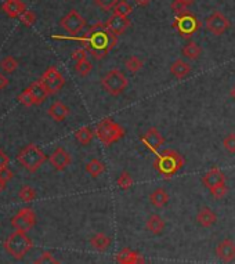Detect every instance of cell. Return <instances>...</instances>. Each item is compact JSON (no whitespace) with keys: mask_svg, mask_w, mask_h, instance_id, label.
<instances>
[{"mask_svg":"<svg viewBox=\"0 0 235 264\" xmlns=\"http://www.w3.org/2000/svg\"><path fill=\"white\" fill-rule=\"evenodd\" d=\"M80 41L83 43V47L89 52V54H91L96 60H103L116 46L118 36L108 31L105 24H96L80 39Z\"/></svg>","mask_w":235,"mask_h":264,"instance_id":"obj_1","label":"cell"},{"mask_svg":"<svg viewBox=\"0 0 235 264\" xmlns=\"http://www.w3.org/2000/svg\"><path fill=\"white\" fill-rule=\"evenodd\" d=\"M185 165V159L183 155L174 150H163L159 152L154 161V169L163 176V179H172L174 174L183 169Z\"/></svg>","mask_w":235,"mask_h":264,"instance_id":"obj_2","label":"cell"},{"mask_svg":"<svg viewBox=\"0 0 235 264\" xmlns=\"http://www.w3.org/2000/svg\"><path fill=\"white\" fill-rule=\"evenodd\" d=\"M46 161L47 155L36 144L25 145L17 155V162L29 173H36Z\"/></svg>","mask_w":235,"mask_h":264,"instance_id":"obj_3","label":"cell"},{"mask_svg":"<svg viewBox=\"0 0 235 264\" xmlns=\"http://www.w3.org/2000/svg\"><path fill=\"white\" fill-rule=\"evenodd\" d=\"M126 130L112 120V118H104L96 126V136L105 147H110L122 137H125Z\"/></svg>","mask_w":235,"mask_h":264,"instance_id":"obj_4","label":"cell"},{"mask_svg":"<svg viewBox=\"0 0 235 264\" xmlns=\"http://www.w3.org/2000/svg\"><path fill=\"white\" fill-rule=\"evenodd\" d=\"M3 246H5V250L10 254L11 257H14L16 260H22L26 256V253L33 248V242L26 235V233L16 231L6 239Z\"/></svg>","mask_w":235,"mask_h":264,"instance_id":"obj_5","label":"cell"},{"mask_svg":"<svg viewBox=\"0 0 235 264\" xmlns=\"http://www.w3.org/2000/svg\"><path fill=\"white\" fill-rule=\"evenodd\" d=\"M101 86L111 96H119L129 86V79L119 69H111L110 72L105 73L101 78Z\"/></svg>","mask_w":235,"mask_h":264,"instance_id":"obj_6","label":"cell"},{"mask_svg":"<svg viewBox=\"0 0 235 264\" xmlns=\"http://www.w3.org/2000/svg\"><path fill=\"white\" fill-rule=\"evenodd\" d=\"M173 26H174V29H177L181 36L190 39L195 32H198V29L201 28V22L195 17V14L185 10L180 14H176V20H174Z\"/></svg>","mask_w":235,"mask_h":264,"instance_id":"obj_7","label":"cell"},{"mask_svg":"<svg viewBox=\"0 0 235 264\" xmlns=\"http://www.w3.org/2000/svg\"><path fill=\"white\" fill-rule=\"evenodd\" d=\"M36 213L31 207H24L21 210H18L14 217L11 218V226L14 227L16 231H22L28 233L36 224Z\"/></svg>","mask_w":235,"mask_h":264,"instance_id":"obj_8","label":"cell"},{"mask_svg":"<svg viewBox=\"0 0 235 264\" xmlns=\"http://www.w3.org/2000/svg\"><path fill=\"white\" fill-rule=\"evenodd\" d=\"M40 82L46 86L47 92L50 94L58 93L65 84L63 73L60 72L57 67H49L40 78Z\"/></svg>","mask_w":235,"mask_h":264,"instance_id":"obj_9","label":"cell"},{"mask_svg":"<svg viewBox=\"0 0 235 264\" xmlns=\"http://www.w3.org/2000/svg\"><path fill=\"white\" fill-rule=\"evenodd\" d=\"M60 26L64 31L68 32L69 35H78L83 31L86 26V20H84L82 14L76 10H71L65 17L60 21Z\"/></svg>","mask_w":235,"mask_h":264,"instance_id":"obj_10","label":"cell"},{"mask_svg":"<svg viewBox=\"0 0 235 264\" xmlns=\"http://www.w3.org/2000/svg\"><path fill=\"white\" fill-rule=\"evenodd\" d=\"M231 26L230 20L221 14L220 11H214L213 14H210L208 18H206V29L209 32H212L216 36H220L225 32L228 31V28Z\"/></svg>","mask_w":235,"mask_h":264,"instance_id":"obj_11","label":"cell"},{"mask_svg":"<svg viewBox=\"0 0 235 264\" xmlns=\"http://www.w3.org/2000/svg\"><path fill=\"white\" fill-rule=\"evenodd\" d=\"M141 143L151 152H157L165 144V137L157 127H151L141 136Z\"/></svg>","mask_w":235,"mask_h":264,"instance_id":"obj_12","label":"cell"},{"mask_svg":"<svg viewBox=\"0 0 235 264\" xmlns=\"http://www.w3.org/2000/svg\"><path fill=\"white\" fill-rule=\"evenodd\" d=\"M49 162L57 171H64L71 165L72 158H71V154L68 151L64 150L63 147H58L53 151L52 155L49 156Z\"/></svg>","mask_w":235,"mask_h":264,"instance_id":"obj_13","label":"cell"},{"mask_svg":"<svg viewBox=\"0 0 235 264\" xmlns=\"http://www.w3.org/2000/svg\"><path fill=\"white\" fill-rule=\"evenodd\" d=\"M131 25V21L127 17L118 16V14H112V16L107 20L105 26L108 28V31H111L114 35L119 36L123 35Z\"/></svg>","mask_w":235,"mask_h":264,"instance_id":"obj_14","label":"cell"},{"mask_svg":"<svg viewBox=\"0 0 235 264\" xmlns=\"http://www.w3.org/2000/svg\"><path fill=\"white\" fill-rule=\"evenodd\" d=\"M216 254L223 263H231L235 260V242L232 239H223L216 246Z\"/></svg>","mask_w":235,"mask_h":264,"instance_id":"obj_15","label":"cell"},{"mask_svg":"<svg viewBox=\"0 0 235 264\" xmlns=\"http://www.w3.org/2000/svg\"><path fill=\"white\" fill-rule=\"evenodd\" d=\"M2 10L10 18H20L26 10V6L22 0H5L2 5Z\"/></svg>","mask_w":235,"mask_h":264,"instance_id":"obj_16","label":"cell"},{"mask_svg":"<svg viewBox=\"0 0 235 264\" xmlns=\"http://www.w3.org/2000/svg\"><path fill=\"white\" fill-rule=\"evenodd\" d=\"M26 89H28V92L31 93L32 100H33V104H35V105H40V104H43L44 101H46L47 97L50 96V93L47 92L46 86L40 82V79L36 80V82L32 83L31 86Z\"/></svg>","mask_w":235,"mask_h":264,"instance_id":"obj_17","label":"cell"},{"mask_svg":"<svg viewBox=\"0 0 235 264\" xmlns=\"http://www.w3.org/2000/svg\"><path fill=\"white\" fill-rule=\"evenodd\" d=\"M202 183H204V186L208 187L209 190L216 186H220V184H224L225 183L224 173L220 170L219 167H212L208 173H205L204 174V177H202Z\"/></svg>","mask_w":235,"mask_h":264,"instance_id":"obj_18","label":"cell"},{"mask_svg":"<svg viewBox=\"0 0 235 264\" xmlns=\"http://www.w3.org/2000/svg\"><path fill=\"white\" fill-rule=\"evenodd\" d=\"M47 114L52 118L53 120L56 122H63V120L67 119V116L69 115V108L61 101H56L53 103L49 109H47Z\"/></svg>","mask_w":235,"mask_h":264,"instance_id":"obj_19","label":"cell"},{"mask_svg":"<svg viewBox=\"0 0 235 264\" xmlns=\"http://www.w3.org/2000/svg\"><path fill=\"white\" fill-rule=\"evenodd\" d=\"M116 261L119 264H144V260L137 252L125 248L116 254Z\"/></svg>","mask_w":235,"mask_h":264,"instance_id":"obj_20","label":"cell"},{"mask_svg":"<svg viewBox=\"0 0 235 264\" xmlns=\"http://www.w3.org/2000/svg\"><path fill=\"white\" fill-rule=\"evenodd\" d=\"M216 222H217V216H216V213L213 210H210L209 207H202L197 214V223L201 227L208 228L210 226H213Z\"/></svg>","mask_w":235,"mask_h":264,"instance_id":"obj_21","label":"cell"},{"mask_svg":"<svg viewBox=\"0 0 235 264\" xmlns=\"http://www.w3.org/2000/svg\"><path fill=\"white\" fill-rule=\"evenodd\" d=\"M190 72H191L190 64L184 61V60H180V58L176 60V61L170 65V73H172L176 79H184L185 76L190 75Z\"/></svg>","mask_w":235,"mask_h":264,"instance_id":"obj_22","label":"cell"},{"mask_svg":"<svg viewBox=\"0 0 235 264\" xmlns=\"http://www.w3.org/2000/svg\"><path fill=\"white\" fill-rule=\"evenodd\" d=\"M90 244H91L93 249H96L97 252H105L107 249L110 248L111 238L108 235H105L104 233H97L91 237Z\"/></svg>","mask_w":235,"mask_h":264,"instance_id":"obj_23","label":"cell"},{"mask_svg":"<svg viewBox=\"0 0 235 264\" xmlns=\"http://www.w3.org/2000/svg\"><path fill=\"white\" fill-rule=\"evenodd\" d=\"M150 202L152 206L163 207L169 202V194L163 188H157L150 194Z\"/></svg>","mask_w":235,"mask_h":264,"instance_id":"obj_24","label":"cell"},{"mask_svg":"<svg viewBox=\"0 0 235 264\" xmlns=\"http://www.w3.org/2000/svg\"><path fill=\"white\" fill-rule=\"evenodd\" d=\"M146 227L148 231H151L152 234H161L163 231V228H165V222H163V218L161 216H158V214H151L150 217L147 218V223H146Z\"/></svg>","mask_w":235,"mask_h":264,"instance_id":"obj_25","label":"cell"},{"mask_svg":"<svg viewBox=\"0 0 235 264\" xmlns=\"http://www.w3.org/2000/svg\"><path fill=\"white\" fill-rule=\"evenodd\" d=\"M94 133L93 130L87 127V126H84V127H80L79 130H76V133H75V139L80 143L82 145H89L94 139Z\"/></svg>","mask_w":235,"mask_h":264,"instance_id":"obj_26","label":"cell"},{"mask_svg":"<svg viewBox=\"0 0 235 264\" xmlns=\"http://www.w3.org/2000/svg\"><path fill=\"white\" fill-rule=\"evenodd\" d=\"M183 56L188 60H197V58L201 56V53H202V49L195 43V41H188L187 45L183 47Z\"/></svg>","mask_w":235,"mask_h":264,"instance_id":"obj_27","label":"cell"},{"mask_svg":"<svg viewBox=\"0 0 235 264\" xmlns=\"http://www.w3.org/2000/svg\"><path fill=\"white\" fill-rule=\"evenodd\" d=\"M86 171L89 173L90 176L99 177L105 171V165L99 159H91V161L86 165Z\"/></svg>","mask_w":235,"mask_h":264,"instance_id":"obj_28","label":"cell"},{"mask_svg":"<svg viewBox=\"0 0 235 264\" xmlns=\"http://www.w3.org/2000/svg\"><path fill=\"white\" fill-rule=\"evenodd\" d=\"M17 68H18V61L13 56H6L5 58L0 60V69L5 73L16 72Z\"/></svg>","mask_w":235,"mask_h":264,"instance_id":"obj_29","label":"cell"},{"mask_svg":"<svg viewBox=\"0 0 235 264\" xmlns=\"http://www.w3.org/2000/svg\"><path fill=\"white\" fill-rule=\"evenodd\" d=\"M18 197H20V199H21L22 202L29 203V202H32V201H35V199H36L37 192L33 187L24 186L21 190H20V192H18Z\"/></svg>","mask_w":235,"mask_h":264,"instance_id":"obj_30","label":"cell"},{"mask_svg":"<svg viewBox=\"0 0 235 264\" xmlns=\"http://www.w3.org/2000/svg\"><path fill=\"white\" fill-rule=\"evenodd\" d=\"M143 65H144V61H143L140 57H137V56H131V57L127 58V60H126V62H125L126 69H127V71H129V72H131V73L140 72L141 68H143Z\"/></svg>","mask_w":235,"mask_h":264,"instance_id":"obj_31","label":"cell"},{"mask_svg":"<svg viewBox=\"0 0 235 264\" xmlns=\"http://www.w3.org/2000/svg\"><path fill=\"white\" fill-rule=\"evenodd\" d=\"M131 13H133V6L126 0H119L118 5L115 6V9H114V14H118V16L129 17Z\"/></svg>","mask_w":235,"mask_h":264,"instance_id":"obj_32","label":"cell"},{"mask_svg":"<svg viewBox=\"0 0 235 264\" xmlns=\"http://www.w3.org/2000/svg\"><path fill=\"white\" fill-rule=\"evenodd\" d=\"M75 71L76 73H79L80 76H87L91 71H93V64L89 61V60H83V61L76 62L75 65Z\"/></svg>","mask_w":235,"mask_h":264,"instance_id":"obj_33","label":"cell"},{"mask_svg":"<svg viewBox=\"0 0 235 264\" xmlns=\"http://www.w3.org/2000/svg\"><path fill=\"white\" fill-rule=\"evenodd\" d=\"M116 184L122 190H129L133 186V179H131V176L127 171H122L119 177H118V180H116Z\"/></svg>","mask_w":235,"mask_h":264,"instance_id":"obj_34","label":"cell"},{"mask_svg":"<svg viewBox=\"0 0 235 264\" xmlns=\"http://www.w3.org/2000/svg\"><path fill=\"white\" fill-rule=\"evenodd\" d=\"M20 21L25 26H32L35 22H36V14L32 10H25L20 17Z\"/></svg>","mask_w":235,"mask_h":264,"instance_id":"obj_35","label":"cell"},{"mask_svg":"<svg viewBox=\"0 0 235 264\" xmlns=\"http://www.w3.org/2000/svg\"><path fill=\"white\" fill-rule=\"evenodd\" d=\"M33 264H61L58 261L54 256H53L50 252H44V253L40 254V257H37Z\"/></svg>","mask_w":235,"mask_h":264,"instance_id":"obj_36","label":"cell"},{"mask_svg":"<svg viewBox=\"0 0 235 264\" xmlns=\"http://www.w3.org/2000/svg\"><path fill=\"white\" fill-rule=\"evenodd\" d=\"M209 191L216 199H221V198L227 195V192H228V187L225 186L224 183V184H220V186H216L213 187V188H210Z\"/></svg>","mask_w":235,"mask_h":264,"instance_id":"obj_37","label":"cell"},{"mask_svg":"<svg viewBox=\"0 0 235 264\" xmlns=\"http://www.w3.org/2000/svg\"><path fill=\"white\" fill-rule=\"evenodd\" d=\"M119 0H94V3L99 6L101 10L110 11L112 9H115V6L118 5Z\"/></svg>","mask_w":235,"mask_h":264,"instance_id":"obj_38","label":"cell"},{"mask_svg":"<svg viewBox=\"0 0 235 264\" xmlns=\"http://www.w3.org/2000/svg\"><path fill=\"white\" fill-rule=\"evenodd\" d=\"M87 56H89V52L84 49V47H79L75 52H72L71 57H72L73 61H83V60H87Z\"/></svg>","mask_w":235,"mask_h":264,"instance_id":"obj_39","label":"cell"},{"mask_svg":"<svg viewBox=\"0 0 235 264\" xmlns=\"http://www.w3.org/2000/svg\"><path fill=\"white\" fill-rule=\"evenodd\" d=\"M17 100H18L22 105H25V107H32V105H35V104H33V100H32L31 93L28 92V89H25V90L18 96V99Z\"/></svg>","mask_w":235,"mask_h":264,"instance_id":"obj_40","label":"cell"},{"mask_svg":"<svg viewBox=\"0 0 235 264\" xmlns=\"http://www.w3.org/2000/svg\"><path fill=\"white\" fill-rule=\"evenodd\" d=\"M223 145H224V148L228 151V152L234 154L235 152V135L234 133H231V135H228L227 137H225L224 141H223Z\"/></svg>","mask_w":235,"mask_h":264,"instance_id":"obj_41","label":"cell"},{"mask_svg":"<svg viewBox=\"0 0 235 264\" xmlns=\"http://www.w3.org/2000/svg\"><path fill=\"white\" fill-rule=\"evenodd\" d=\"M0 179L3 180V182L9 183L13 179V171L9 169V167H5V169H2L0 170Z\"/></svg>","mask_w":235,"mask_h":264,"instance_id":"obj_42","label":"cell"},{"mask_svg":"<svg viewBox=\"0 0 235 264\" xmlns=\"http://www.w3.org/2000/svg\"><path fill=\"white\" fill-rule=\"evenodd\" d=\"M9 162H10V158L7 156L5 151L0 150V170L5 167H9Z\"/></svg>","mask_w":235,"mask_h":264,"instance_id":"obj_43","label":"cell"},{"mask_svg":"<svg viewBox=\"0 0 235 264\" xmlns=\"http://www.w3.org/2000/svg\"><path fill=\"white\" fill-rule=\"evenodd\" d=\"M7 86H9V79L6 78L3 73H0V90H3Z\"/></svg>","mask_w":235,"mask_h":264,"instance_id":"obj_44","label":"cell"},{"mask_svg":"<svg viewBox=\"0 0 235 264\" xmlns=\"http://www.w3.org/2000/svg\"><path fill=\"white\" fill-rule=\"evenodd\" d=\"M177 2H180L184 7H188V6H191L195 3V0H177Z\"/></svg>","mask_w":235,"mask_h":264,"instance_id":"obj_45","label":"cell"},{"mask_svg":"<svg viewBox=\"0 0 235 264\" xmlns=\"http://www.w3.org/2000/svg\"><path fill=\"white\" fill-rule=\"evenodd\" d=\"M151 2L152 0H134V3L138 6H147V5H150Z\"/></svg>","mask_w":235,"mask_h":264,"instance_id":"obj_46","label":"cell"},{"mask_svg":"<svg viewBox=\"0 0 235 264\" xmlns=\"http://www.w3.org/2000/svg\"><path fill=\"white\" fill-rule=\"evenodd\" d=\"M6 184H7V183H6V182H3V180H2V179H0V194H2V192L5 191Z\"/></svg>","mask_w":235,"mask_h":264,"instance_id":"obj_47","label":"cell"},{"mask_svg":"<svg viewBox=\"0 0 235 264\" xmlns=\"http://www.w3.org/2000/svg\"><path fill=\"white\" fill-rule=\"evenodd\" d=\"M231 97L235 100V86L232 89H231Z\"/></svg>","mask_w":235,"mask_h":264,"instance_id":"obj_48","label":"cell"}]
</instances>
